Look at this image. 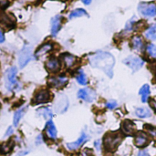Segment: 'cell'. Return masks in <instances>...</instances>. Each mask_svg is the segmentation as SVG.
I'll list each match as a JSON object with an SVG mask.
<instances>
[{
    "label": "cell",
    "instance_id": "1",
    "mask_svg": "<svg viewBox=\"0 0 156 156\" xmlns=\"http://www.w3.org/2000/svg\"><path fill=\"white\" fill-rule=\"evenodd\" d=\"M89 60L93 68L103 70L109 78H112L115 59L111 53L104 52V51H98L92 54L90 57Z\"/></svg>",
    "mask_w": 156,
    "mask_h": 156
},
{
    "label": "cell",
    "instance_id": "2",
    "mask_svg": "<svg viewBox=\"0 0 156 156\" xmlns=\"http://www.w3.org/2000/svg\"><path fill=\"white\" fill-rule=\"evenodd\" d=\"M122 140V136L120 133H109L104 137V146L108 151H114Z\"/></svg>",
    "mask_w": 156,
    "mask_h": 156
},
{
    "label": "cell",
    "instance_id": "3",
    "mask_svg": "<svg viewBox=\"0 0 156 156\" xmlns=\"http://www.w3.org/2000/svg\"><path fill=\"white\" fill-rule=\"evenodd\" d=\"M17 86V69L12 67L5 72V87L9 91H13Z\"/></svg>",
    "mask_w": 156,
    "mask_h": 156
},
{
    "label": "cell",
    "instance_id": "4",
    "mask_svg": "<svg viewBox=\"0 0 156 156\" xmlns=\"http://www.w3.org/2000/svg\"><path fill=\"white\" fill-rule=\"evenodd\" d=\"M123 63L127 65L133 72L139 70L144 64V61L143 58L137 56H129L123 60Z\"/></svg>",
    "mask_w": 156,
    "mask_h": 156
},
{
    "label": "cell",
    "instance_id": "5",
    "mask_svg": "<svg viewBox=\"0 0 156 156\" xmlns=\"http://www.w3.org/2000/svg\"><path fill=\"white\" fill-rule=\"evenodd\" d=\"M32 59V48L30 47H24L18 55V64L20 68L26 67Z\"/></svg>",
    "mask_w": 156,
    "mask_h": 156
},
{
    "label": "cell",
    "instance_id": "6",
    "mask_svg": "<svg viewBox=\"0 0 156 156\" xmlns=\"http://www.w3.org/2000/svg\"><path fill=\"white\" fill-rule=\"evenodd\" d=\"M138 10L144 16H154L156 15V5L154 3H141L138 6Z\"/></svg>",
    "mask_w": 156,
    "mask_h": 156
},
{
    "label": "cell",
    "instance_id": "7",
    "mask_svg": "<svg viewBox=\"0 0 156 156\" xmlns=\"http://www.w3.org/2000/svg\"><path fill=\"white\" fill-rule=\"evenodd\" d=\"M51 99V94L48 90H39L36 92L34 98H33V103L34 104H42L49 101Z\"/></svg>",
    "mask_w": 156,
    "mask_h": 156
},
{
    "label": "cell",
    "instance_id": "8",
    "mask_svg": "<svg viewBox=\"0 0 156 156\" xmlns=\"http://www.w3.org/2000/svg\"><path fill=\"white\" fill-rule=\"evenodd\" d=\"M69 80L67 77L63 76H58V77H50L48 78V83L50 87L55 88V89H60L64 87L68 83Z\"/></svg>",
    "mask_w": 156,
    "mask_h": 156
},
{
    "label": "cell",
    "instance_id": "9",
    "mask_svg": "<svg viewBox=\"0 0 156 156\" xmlns=\"http://www.w3.org/2000/svg\"><path fill=\"white\" fill-rule=\"evenodd\" d=\"M78 97L87 102H91L95 100L96 98V93L93 90L91 89H81L78 92Z\"/></svg>",
    "mask_w": 156,
    "mask_h": 156
},
{
    "label": "cell",
    "instance_id": "10",
    "mask_svg": "<svg viewBox=\"0 0 156 156\" xmlns=\"http://www.w3.org/2000/svg\"><path fill=\"white\" fill-rule=\"evenodd\" d=\"M46 69H48V71L51 72V73H55L58 72L60 69V63L59 60L54 57L48 58L46 62Z\"/></svg>",
    "mask_w": 156,
    "mask_h": 156
},
{
    "label": "cell",
    "instance_id": "11",
    "mask_svg": "<svg viewBox=\"0 0 156 156\" xmlns=\"http://www.w3.org/2000/svg\"><path fill=\"white\" fill-rule=\"evenodd\" d=\"M87 140H88V136H87L84 133H82L81 135L80 136V138H79L76 142L67 144V148H68L69 150H70V151L77 150V149H79L82 144H84L87 142Z\"/></svg>",
    "mask_w": 156,
    "mask_h": 156
},
{
    "label": "cell",
    "instance_id": "12",
    "mask_svg": "<svg viewBox=\"0 0 156 156\" xmlns=\"http://www.w3.org/2000/svg\"><path fill=\"white\" fill-rule=\"evenodd\" d=\"M0 24L5 27H12L15 26V18L6 13H0Z\"/></svg>",
    "mask_w": 156,
    "mask_h": 156
},
{
    "label": "cell",
    "instance_id": "13",
    "mask_svg": "<svg viewBox=\"0 0 156 156\" xmlns=\"http://www.w3.org/2000/svg\"><path fill=\"white\" fill-rule=\"evenodd\" d=\"M45 131H46L47 136L49 139L55 140L57 138V129H56V126H55L54 122L51 120H48L47 122L46 127H45Z\"/></svg>",
    "mask_w": 156,
    "mask_h": 156
},
{
    "label": "cell",
    "instance_id": "14",
    "mask_svg": "<svg viewBox=\"0 0 156 156\" xmlns=\"http://www.w3.org/2000/svg\"><path fill=\"white\" fill-rule=\"evenodd\" d=\"M61 21H62L61 16H56L52 18V20H51V34H52V36H54V37L57 36V34L60 30Z\"/></svg>",
    "mask_w": 156,
    "mask_h": 156
},
{
    "label": "cell",
    "instance_id": "15",
    "mask_svg": "<svg viewBox=\"0 0 156 156\" xmlns=\"http://www.w3.org/2000/svg\"><path fill=\"white\" fill-rule=\"evenodd\" d=\"M52 48H53V44H52V43H49V42L45 43V44L41 45V46L37 49V51H36V53H35V57H36L37 58H39L40 57H42V56L46 55L47 53H48L49 51H51Z\"/></svg>",
    "mask_w": 156,
    "mask_h": 156
},
{
    "label": "cell",
    "instance_id": "16",
    "mask_svg": "<svg viewBox=\"0 0 156 156\" xmlns=\"http://www.w3.org/2000/svg\"><path fill=\"white\" fill-rule=\"evenodd\" d=\"M149 143V137L144 133H138L135 136L134 144L137 147H144Z\"/></svg>",
    "mask_w": 156,
    "mask_h": 156
},
{
    "label": "cell",
    "instance_id": "17",
    "mask_svg": "<svg viewBox=\"0 0 156 156\" xmlns=\"http://www.w3.org/2000/svg\"><path fill=\"white\" fill-rule=\"evenodd\" d=\"M135 125L129 120L124 121L122 124V130L127 135H133L135 132Z\"/></svg>",
    "mask_w": 156,
    "mask_h": 156
},
{
    "label": "cell",
    "instance_id": "18",
    "mask_svg": "<svg viewBox=\"0 0 156 156\" xmlns=\"http://www.w3.org/2000/svg\"><path fill=\"white\" fill-rule=\"evenodd\" d=\"M69 106V102L66 97H60L57 100L56 103H55V107L57 112H63L67 110Z\"/></svg>",
    "mask_w": 156,
    "mask_h": 156
},
{
    "label": "cell",
    "instance_id": "19",
    "mask_svg": "<svg viewBox=\"0 0 156 156\" xmlns=\"http://www.w3.org/2000/svg\"><path fill=\"white\" fill-rule=\"evenodd\" d=\"M61 58H62V61L64 63V65L68 68V69H70L72 68L75 63H76V58L71 55V54H69V53H65L61 56Z\"/></svg>",
    "mask_w": 156,
    "mask_h": 156
},
{
    "label": "cell",
    "instance_id": "20",
    "mask_svg": "<svg viewBox=\"0 0 156 156\" xmlns=\"http://www.w3.org/2000/svg\"><path fill=\"white\" fill-rule=\"evenodd\" d=\"M27 106H24V107H21L20 109H18L17 111H16V112L14 113V117H13V123H14V126H17L19 122L21 121L22 117L24 116L26 111H27Z\"/></svg>",
    "mask_w": 156,
    "mask_h": 156
},
{
    "label": "cell",
    "instance_id": "21",
    "mask_svg": "<svg viewBox=\"0 0 156 156\" xmlns=\"http://www.w3.org/2000/svg\"><path fill=\"white\" fill-rule=\"evenodd\" d=\"M132 45H133V48L135 49V50H138V51H142L144 49V40L141 37L139 36H135L133 37L132 39Z\"/></svg>",
    "mask_w": 156,
    "mask_h": 156
},
{
    "label": "cell",
    "instance_id": "22",
    "mask_svg": "<svg viewBox=\"0 0 156 156\" xmlns=\"http://www.w3.org/2000/svg\"><path fill=\"white\" fill-rule=\"evenodd\" d=\"M140 95H141L143 102H146L150 96V86L147 84L144 85L140 90Z\"/></svg>",
    "mask_w": 156,
    "mask_h": 156
},
{
    "label": "cell",
    "instance_id": "23",
    "mask_svg": "<svg viewBox=\"0 0 156 156\" xmlns=\"http://www.w3.org/2000/svg\"><path fill=\"white\" fill-rule=\"evenodd\" d=\"M14 147L13 142H8V143H4L0 144V154H9Z\"/></svg>",
    "mask_w": 156,
    "mask_h": 156
},
{
    "label": "cell",
    "instance_id": "24",
    "mask_svg": "<svg viewBox=\"0 0 156 156\" xmlns=\"http://www.w3.org/2000/svg\"><path fill=\"white\" fill-rule=\"evenodd\" d=\"M135 113L140 118H147L152 115L151 111L146 108H138V109H136Z\"/></svg>",
    "mask_w": 156,
    "mask_h": 156
},
{
    "label": "cell",
    "instance_id": "25",
    "mask_svg": "<svg viewBox=\"0 0 156 156\" xmlns=\"http://www.w3.org/2000/svg\"><path fill=\"white\" fill-rule=\"evenodd\" d=\"M145 37L148 39L156 40V24L151 26L146 31H145Z\"/></svg>",
    "mask_w": 156,
    "mask_h": 156
},
{
    "label": "cell",
    "instance_id": "26",
    "mask_svg": "<svg viewBox=\"0 0 156 156\" xmlns=\"http://www.w3.org/2000/svg\"><path fill=\"white\" fill-rule=\"evenodd\" d=\"M38 114H40L41 116H43L45 119H48V120H51L52 116H53V113H52V111L48 108V107H45V108H41L38 110L37 112Z\"/></svg>",
    "mask_w": 156,
    "mask_h": 156
},
{
    "label": "cell",
    "instance_id": "27",
    "mask_svg": "<svg viewBox=\"0 0 156 156\" xmlns=\"http://www.w3.org/2000/svg\"><path fill=\"white\" fill-rule=\"evenodd\" d=\"M88 16L87 12L84 9L78 8V9L73 10L69 14V19H72V18H76V17H80V16Z\"/></svg>",
    "mask_w": 156,
    "mask_h": 156
},
{
    "label": "cell",
    "instance_id": "28",
    "mask_svg": "<svg viewBox=\"0 0 156 156\" xmlns=\"http://www.w3.org/2000/svg\"><path fill=\"white\" fill-rule=\"evenodd\" d=\"M76 80H77L78 83L80 84V85H86V84L88 83L87 77H86V75L84 74V72H83L82 70H80V71L77 73Z\"/></svg>",
    "mask_w": 156,
    "mask_h": 156
},
{
    "label": "cell",
    "instance_id": "29",
    "mask_svg": "<svg viewBox=\"0 0 156 156\" xmlns=\"http://www.w3.org/2000/svg\"><path fill=\"white\" fill-rule=\"evenodd\" d=\"M147 53L152 57L156 58V45L154 44H149L146 48Z\"/></svg>",
    "mask_w": 156,
    "mask_h": 156
},
{
    "label": "cell",
    "instance_id": "30",
    "mask_svg": "<svg viewBox=\"0 0 156 156\" xmlns=\"http://www.w3.org/2000/svg\"><path fill=\"white\" fill-rule=\"evenodd\" d=\"M108 109H110V110H113V109H115L117 106H118V103L115 101H108L107 103H106V105H105Z\"/></svg>",
    "mask_w": 156,
    "mask_h": 156
},
{
    "label": "cell",
    "instance_id": "31",
    "mask_svg": "<svg viewBox=\"0 0 156 156\" xmlns=\"http://www.w3.org/2000/svg\"><path fill=\"white\" fill-rule=\"evenodd\" d=\"M145 128L147 129V131L149 132V133L153 136V137H154L156 139V128L155 127H153V126H148V125H146L145 126Z\"/></svg>",
    "mask_w": 156,
    "mask_h": 156
},
{
    "label": "cell",
    "instance_id": "32",
    "mask_svg": "<svg viewBox=\"0 0 156 156\" xmlns=\"http://www.w3.org/2000/svg\"><path fill=\"white\" fill-rule=\"evenodd\" d=\"M13 133H14V129H13V127H9V128L6 130L5 133V137H8V136H10V135H12Z\"/></svg>",
    "mask_w": 156,
    "mask_h": 156
},
{
    "label": "cell",
    "instance_id": "33",
    "mask_svg": "<svg viewBox=\"0 0 156 156\" xmlns=\"http://www.w3.org/2000/svg\"><path fill=\"white\" fill-rule=\"evenodd\" d=\"M91 155V151H90L89 149H85L80 153V156H90Z\"/></svg>",
    "mask_w": 156,
    "mask_h": 156
},
{
    "label": "cell",
    "instance_id": "34",
    "mask_svg": "<svg viewBox=\"0 0 156 156\" xmlns=\"http://www.w3.org/2000/svg\"><path fill=\"white\" fill-rule=\"evenodd\" d=\"M42 142H43V140H42V135H38L37 138L36 139V144H37V145H39L40 144H42Z\"/></svg>",
    "mask_w": 156,
    "mask_h": 156
},
{
    "label": "cell",
    "instance_id": "35",
    "mask_svg": "<svg viewBox=\"0 0 156 156\" xmlns=\"http://www.w3.org/2000/svg\"><path fill=\"white\" fill-rule=\"evenodd\" d=\"M151 70L154 72V74H155L156 75V62L154 63H153V64H151Z\"/></svg>",
    "mask_w": 156,
    "mask_h": 156
},
{
    "label": "cell",
    "instance_id": "36",
    "mask_svg": "<svg viewBox=\"0 0 156 156\" xmlns=\"http://www.w3.org/2000/svg\"><path fill=\"white\" fill-rule=\"evenodd\" d=\"M95 148H96L98 151L101 150V141H100V140H98V141L95 142Z\"/></svg>",
    "mask_w": 156,
    "mask_h": 156
},
{
    "label": "cell",
    "instance_id": "37",
    "mask_svg": "<svg viewBox=\"0 0 156 156\" xmlns=\"http://www.w3.org/2000/svg\"><path fill=\"white\" fill-rule=\"evenodd\" d=\"M138 156H150L149 154L146 152V151H140L139 154H138Z\"/></svg>",
    "mask_w": 156,
    "mask_h": 156
},
{
    "label": "cell",
    "instance_id": "38",
    "mask_svg": "<svg viewBox=\"0 0 156 156\" xmlns=\"http://www.w3.org/2000/svg\"><path fill=\"white\" fill-rule=\"evenodd\" d=\"M4 40H5V36H4V33H3L2 29L0 28V43L4 42Z\"/></svg>",
    "mask_w": 156,
    "mask_h": 156
},
{
    "label": "cell",
    "instance_id": "39",
    "mask_svg": "<svg viewBox=\"0 0 156 156\" xmlns=\"http://www.w3.org/2000/svg\"><path fill=\"white\" fill-rule=\"evenodd\" d=\"M151 106L156 111V102L154 101H151Z\"/></svg>",
    "mask_w": 156,
    "mask_h": 156
},
{
    "label": "cell",
    "instance_id": "40",
    "mask_svg": "<svg viewBox=\"0 0 156 156\" xmlns=\"http://www.w3.org/2000/svg\"><path fill=\"white\" fill-rule=\"evenodd\" d=\"M85 5H90L91 3V0H81Z\"/></svg>",
    "mask_w": 156,
    "mask_h": 156
}]
</instances>
